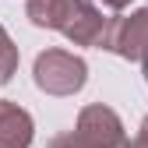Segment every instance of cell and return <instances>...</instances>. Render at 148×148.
I'll return each instance as SVG.
<instances>
[{"instance_id":"cell-3","label":"cell","mask_w":148,"mask_h":148,"mask_svg":"<svg viewBox=\"0 0 148 148\" xmlns=\"http://www.w3.org/2000/svg\"><path fill=\"white\" fill-rule=\"evenodd\" d=\"M35 85L49 95H74L85 78H88V67L81 57H74L67 49H46L35 57Z\"/></svg>"},{"instance_id":"cell-5","label":"cell","mask_w":148,"mask_h":148,"mask_svg":"<svg viewBox=\"0 0 148 148\" xmlns=\"http://www.w3.org/2000/svg\"><path fill=\"white\" fill-rule=\"evenodd\" d=\"M32 145V116L18 102L0 99V148H28Z\"/></svg>"},{"instance_id":"cell-4","label":"cell","mask_w":148,"mask_h":148,"mask_svg":"<svg viewBox=\"0 0 148 148\" xmlns=\"http://www.w3.org/2000/svg\"><path fill=\"white\" fill-rule=\"evenodd\" d=\"M99 46L123 60H141L148 53V7L123 14V18H106Z\"/></svg>"},{"instance_id":"cell-9","label":"cell","mask_w":148,"mask_h":148,"mask_svg":"<svg viewBox=\"0 0 148 148\" xmlns=\"http://www.w3.org/2000/svg\"><path fill=\"white\" fill-rule=\"evenodd\" d=\"M141 138L148 141V116H145V123H141Z\"/></svg>"},{"instance_id":"cell-6","label":"cell","mask_w":148,"mask_h":148,"mask_svg":"<svg viewBox=\"0 0 148 148\" xmlns=\"http://www.w3.org/2000/svg\"><path fill=\"white\" fill-rule=\"evenodd\" d=\"M14 71H18V46L11 42V35L0 25V85H7Z\"/></svg>"},{"instance_id":"cell-7","label":"cell","mask_w":148,"mask_h":148,"mask_svg":"<svg viewBox=\"0 0 148 148\" xmlns=\"http://www.w3.org/2000/svg\"><path fill=\"white\" fill-rule=\"evenodd\" d=\"M99 4H106L109 11H123L127 4H131V0H99Z\"/></svg>"},{"instance_id":"cell-8","label":"cell","mask_w":148,"mask_h":148,"mask_svg":"<svg viewBox=\"0 0 148 148\" xmlns=\"http://www.w3.org/2000/svg\"><path fill=\"white\" fill-rule=\"evenodd\" d=\"M123 148H148V141H145V138H141V134H138V138H134V141H127V145H123Z\"/></svg>"},{"instance_id":"cell-2","label":"cell","mask_w":148,"mask_h":148,"mask_svg":"<svg viewBox=\"0 0 148 148\" xmlns=\"http://www.w3.org/2000/svg\"><path fill=\"white\" fill-rule=\"evenodd\" d=\"M127 134H123V123L109 106L95 102V106H85L78 113V127L60 138H53L46 148H123Z\"/></svg>"},{"instance_id":"cell-1","label":"cell","mask_w":148,"mask_h":148,"mask_svg":"<svg viewBox=\"0 0 148 148\" xmlns=\"http://www.w3.org/2000/svg\"><path fill=\"white\" fill-rule=\"evenodd\" d=\"M28 18L39 28H57L78 46H99L106 18L92 0H28Z\"/></svg>"}]
</instances>
